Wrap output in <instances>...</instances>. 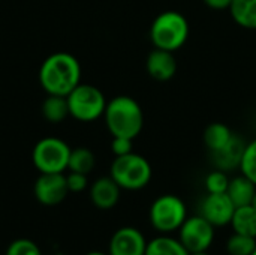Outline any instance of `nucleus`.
Returning a JSON list of instances; mask_svg holds the SVG:
<instances>
[{"instance_id":"nucleus-19","label":"nucleus","mask_w":256,"mask_h":255,"mask_svg":"<svg viewBox=\"0 0 256 255\" xmlns=\"http://www.w3.org/2000/svg\"><path fill=\"white\" fill-rule=\"evenodd\" d=\"M232 131L222 122H214L210 123L206 131H204V144L207 146V149L214 153L222 150L232 138Z\"/></svg>"},{"instance_id":"nucleus-10","label":"nucleus","mask_w":256,"mask_h":255,"mask_svg":"<svg viewBox=\"0 0 256 255\" xmlns=\"http://www.w3.org/2000/svg\"><path fill=\"white\" fill-rule=\"evenodd\" d=\"M234 212H236V206L226 192L207 194L200 204V215L204 216L216 228L230 225Z\"/></svg>"},{"instance_id":"nucleus-18","label":"nucleus","mask_w":256,"mask_h":255,"mask_svg":"<svg viewBox=\"0 0 256 255\" xmlns=\"http://www.w3.org/2000/svg\"><path fill=\"white\" fill-rule=\"evenodd\" d=\"M42 116L50 123H62L69 114V104L68 96L58 95H48L42 102Z\"/></svg>"},{"instance_id":"nucleus-8","label":"nucleus","mask_w":256,"mask_h":255,"mask_svg":"<svg viewBox=\"0 0 256 255\" xmlns=\"http://www.w3.org/2000/svg\"><path fill=\"white\" fill-rule=\"evenodd\" d=\"M214 233L216 227H213L204 216H188L178 228V240L189 251V254L208 251L214 242Z\"/></svg>"},{"instance_id":"nucleus-7","label":"nucleus","mask_w":256,"mask_h":255,"mask_svg":"<svg viewBox=\"0 0 256 255\" xmlns=\"http://www.w3.org/2000/svg\"><path fill=\"white\" fill-rule=\"evenodd\" d=\"M70 150L69 144L62 138L46 137L34 144L32 161L39 173H63L68 170Z\"/></svg>"},{"instance_id":"nucleus-23","label":"nucleus","mask_w":256,"mask_h":255,"mask_svg":"<svg viewBox=\"0 0 256 255\" xmlns=\"http://www.w3.org/2000/svg\"><path fill=\"white\" fill-rule=\"evenodd\" d=\"M240 171L256 185V138L248 143L244 147L240 162Z\"/></svg>"},{"instance_id":"nucleus-6","label":"nucleus","mask_w":256,"mask_h":255,"mask_svg":"<svg viewBox=\"0 0 256 255\" xmlns=\"http://www.w3.org/2000/svg\"><path fill=\"white\" fill-rule=\"evenodd\" d=\"M69 114L80 122H94L102 117L106 108L104 93L93 84L80 83L69 95Z\"/></svg>"},{"instance_id":"nucleus-32","label":"nucleus","mask_w":256,"mask_h":255,"mask_svg":"<svg viewBox=\"0 0 256 255\" xmlns=\"http://www.w3.org/2000/svg\"><path fill=\"white\" fill-rule=\"evenodd\" d=\"M252 255H256V249H255V251H254V252H252Z\"/></svg>"},{"instance_id":"nucleus-13","label":"nucleus","mask_w":256,"mask_h":255,"mask_svg":"<svg viewBox=\"0 0 256 255\" xmlns=\"http://www.w3.org/2000/svg\"><path fill=\"white\" fill-rule=\"evenodd\" d=\"M146 69L148 75L158 81H168L177 72V60L174 53L154 48L146 60Z\"/></svg>"},{"instance_id":"nucleus-11","label":"nucleus","mask_w":256,"mask_h":255,"mask_svg":"<svg viewBox=\"0 0 256 255\" xmlns=\"http://www.w3.org/2000/svg\"><path fill=\"white\" fill-rule=\"evenodd\" d=\"M147 239L135 227H122L110 239L108 255H146Z\"/></svg>"},{"instance_id":"nucleus-2","label":"nucleus","mask_w":256,"mask_h":255,"mask_svg":"<svg viewBox=\"0 0 256 255\" xmlns=\"http://www.w3.org/2000/svg\"><path fill=\"white\" fill-rule=\"evenodd\" d=\"M105 125L112 137L136 138L144 126V113L136 99L120 95L106 102Z\"/></svg>"},{"instance_id":"nucleus-24","label":"nucleus","mask_w":256,"mask_h":255,"mask_svg":"<svg viewBox=\"0 0 256 255\" xmlns=\"http://www.w3.org/2000/svg\"><path fill=\"white\" fill-rule=\"evenodd\" d=\"M230 177L226 176V171L222 170H213L206 176L204 186L207 189V194H224L228 189L230 185Z\"/></svg>"},{"instance_id":"nucleus-1","label":"nucleus","mask_w":256,"mask_h":255,"mask_svg":"<svg viewBox=\"0 0 256 255\" xmlns=\"http://www.w3.org/2000/svg\"><path fill=\"white\" fill-rule=\"evenodd\" d=\"M39 83L46 95L68 96L81 83V65L78 59L66 51L48 56L40 65Z\"/></svg>"},{"instance_id":"nucleus-29","label":"nucleus","mask_w":256,"mask_h":255,"mask_svg":"<svg viewBox=\"0 0 256 255\" xmlns=\"http://www.w3.org/2000/svg\"><path fill=\"white\" fill-rule=\"evenodd\" d=\"M86 255H108V252L105 254V252H100V251H92V252H88V254Z\"/></svg>"},{"instance_id":"nucleus-30","label":"nucleus","mask_w":256,"mask_h":255,"mask_svg":"<svg viewBox=\"0 0 256 255\" xmlns=\"http://www.w3.org/2000/svg\"><path fill=\"white\" fill-rule=\"evenodd\" d=\"M189 255H210L208 254V251H201V252H192V254Z\"/></svg>"},{"instance_id":"nucleus-25","label":"nucleus","mask_w":256,"mask_h":255,"mask_svg":"<svg viewBox=\"0 0 256 255\" xmlns=\"http://www.w3.org/2000/svg\"><path fill=\"white\" fill-rule=\"evenodd\" d=\"M4 255H42V251L30 239H16L9 243Z\"/></svg>"},{"instance_id":"nucleus-17","label":"nucleus","mask_w":256,"mask_h":255,"mask_svg":"<svg viewBox=\"0 0 256 255\" xmlns=\"http://www.w3.org/2000/svg\"><path fill=\"white\" fill-rule=\"evenodd\" d=\"M232 233L250 236L256 239V209L250 204L236 207L231 224Z\"/></svg>"},{"instance_id":"nucleus-15","label":"nucleus","mask_w":256,"mask_h":255,"mask_svg":"<svg viewBox=\"0 0 256 255\" xmlns=\"http://www.w3.org/2000/svg\"><path fill=\"white\" fill-rule=\"evenodd\" d=\"M255 191V183L252 180H249L246 176L242 174V176H237V177L230 180L226 194L231 198V201L234 203V206L240 207V206H248V204L252 203Z\"/></svg>"},{"instance_id":"nucleus-16","label":"nucleus","mask_w":256,"mask_h":255,"mask_svg":"<svg viewBox=\"0 0 256 255\" xmlns=\"http://www.w3.org/2000/svg\"><path fill=\"white\" fill-rule=\"evenodd\" d=\"M146 255H189L178 237L170 234H160L147 242Z\"/></svg>"},{"instance_id":"nucleus-28","label":"nucleus","mask_w":256,"mask_h":255,"mask_svg":"<svg viewBox=\"0 0 256 255\" xmlns=\"http://www.w3.org/2000/svg\"><path fill=\"white\" fill-rule=\"evenodd\" d=\"M212 9H230L232 0H202Z\"/></svg>"},{"instance_id":"nucleus-5","label":"nucleus","mask_w":256,"mask_h":255,"mask_svg":"<svg viewBox=\"0 0 256 255\" xmlns=\"http://www.w3.org/2000/svg\"><path fill=\"white\" fill-rule=\"evenodd\" d=\"M186 218V203L174 194H164L158 197L148 209L150 224L159 234H171L178 231Z\"/></svg>"},{"instance_id":"nucleus-21","label":"nucleus","mask_w":256,"mask_h":255,"mask_svg":"<svg viewBox=\"0 0 256 255\" xmlns=\"http://www.w3.org/2000/svg\"><path fill=\"white\" fill-rule=\"evenodd\" d=\"M96 165V156L94 153L87 147H75L70 150L68 170L82 174H90Z\"/></svg>"},{"instance_id":"nucleus-20","label":"nucleus","mask_w":256,"mask_h":255,"mask_svg":"<svg viewBox=\"0 0 256 255\" xmlns=\"http://www.w3.org/2000/svg\"><path fill=\"white\" fill-rule=\"evenodd\" d=\"M230 12L240 27L256 30V0H232Z\"/></svg>"},{"instance_id":"nucleus-31","label":"nucleus","mask_w":256,"mask_h":255,"mask_svg":"<svg viewBox=\"0 0 256 255\" xmlns=\"http://www.w3.org/2000/svg\"><path fill=\"white\" fill-rule=\"evenodd\" d=\"M250 206L256 209V191H255V195H254V198H252V203H250Z\"/></svg>"},{"instance_id":"nucleus-9","label":"nucleus","mask_w":256,"mask_h":255,"mask_svg":"<svg viewBox=\"0 0 256 255\" xmlns=\"http://www.w3.org/2000/svg\"><path fill=\"white\" fill-rule=\"evenodd\" d=\"M33 194L42 206H57L69 194L63 173H40L33 185Z\"/></svg>"},{"instance_id":"nucleus-3","label":"nucleus","mask_w":256,"mask_h":255,"mask_svg":"<svg viewBox=\"0 0 256 255\" xmlns=\"http://www.w3.org/2000/svg\"><path fill=\"white\" fill-rule=\"evenodd\" d=\"M189 38V23L186 17L177 11H165L159 14L150 26V39L154 48L177 51Z\"/></svg>"},{"instance_id":"nucleus-4","label":"nucleus","mask_w":256,"mask_h":255,"mask_svg":"<svg viewBox=\"0 0 256 255\" xmlns=\"http://www.w3.org/2000/svg\"><path fill=\"white\" fill-rule=\"evenodd\" d=\"M110 176L122 189L140 191L150 183L153 170L150 162L142 155L130 152L114 158L110 168Z\"/></svg>"},{"instance_id":"nucleus-27","label":"nucleus","mask_w":256,"mask_h":255,"mask_svg":"<svg viewBox=\"0 0 256 255\" xmlns=\"http://www.w3.org/2000/svg\"><path fill=\"white\" fill-rule=\"evenodd\" d=\"M132 138L128 137H112L111 141V150L114 156H123L132 152Z\"/></svg>"},{"instance_id":"nucleus-22","label":"nucleus","mask_w":256,"mask_h":255,"mask_svg":"<svg viewBox=\"0 0 256 255\" xmlns=\"http://www.w3.org/2000/svg\"><path fill=\"white\" fill-rule=\"evenodd\" d=\"M228 255H252L256 249V239L250 236L232 233L225 245Z\"/></svg>"},{"instance_id":"nucleus-26","label":"nucleus","mask_w":256,"mask_h":255,"mask_svg":"<svg viewBox=\"0 0 256 255\" xmlns=\"http://www.w3.org/2000/svg\"><path fill=\"white\" fill-rule=\"evenodd\" d=\"M66 183H68L69 192H74V194L82 192L88 188L87 174H82V173L69 171V174L66 176Z\"/></svg>"},{"instance_id":"nucleus-14","label":"nucleus","mask_w":256,"mask_h":255,"mask_svg":"<svg viewBox=\"0 0 256 255\" xmlns=\"http://www.w3.org/2000/svg\"><path fill=\"white\" fill-rule=\"evenodd\" d=\"M244 147H246V143L238 135L234 134L231 141L222 150L212 153L213 164L216 165L218 170H222V171L240 168V162H242Z\"/></svg>"},{"instance_id":"nucleus-12","label":"nucleus","mask_w":256,"mask_h":255,"mask_svg":"<svg viewBox=\"0 0 256 255\" xmlns=\"http://www.w3.org/2000/svg\"><path fill=\"white\" fill-rule=\"evenodd\" d=\"M122 188L116 183V180L111 176L99 177L96 179L88 189L90 201L94 207L100 210H110L117 206L120 200Z\"/></svg>"}]
</instances>
